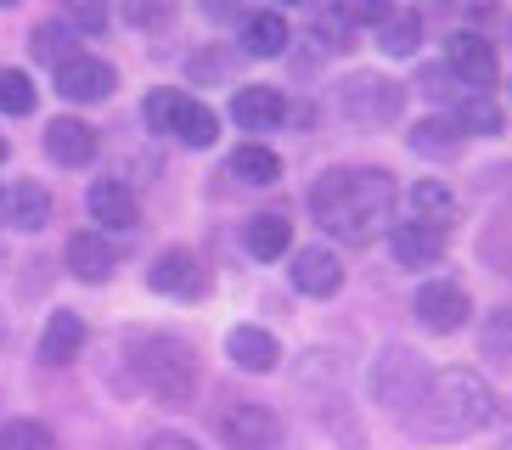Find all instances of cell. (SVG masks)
Segmentation results:
<instances>
[{
  "instance_id": "60d3db41",
  "label": "cell",
  "mask_w": 512,
  "mask_h": 450,
  "mask_svg": "<svg viewBox=\"0 0 512 450\" xmlns=\"http://www.w3.org/2000/svg\"><path fill=\"white\" fill-rule=\"evenodd\" d=\"M0 270H6V248H0Z\"/></svg>"
},
{
  "instance_id": "cb8c5ba5",
  "label": "cell",
  "mask_w": 512,
  "mask_h": 450,
  "mask_svg": "<svg viewBox=\"0 0 512 450\" xmlns=\"http://www.w3.org/2000/svg\"><path fill=\"white\" fill-rule=\"evenodd\" d=\"M377 45H383L389 57H411V51L422 45V17L406 12V6H394V12L377 23Z\"/></svg>"
},
{
  "instance_id": "8992f818",
  "label": "cell",
  "mask_w": 512,
  "mask_h": 450,
  "mask_svg": "<svg viewBox=\"0 0 512 450\" xmlns=\"http://www.w3.org/2000/svg\"><path fill=\"white\" fill-rule=\"evenodd\" d=\"M406 107V85H394L389 74H349L338 85V113L361 130H383V124L400 119Z\"/></svg>"
},
{
  "instance_id": "9a60e30c",
  "label": "cell",
  "mask_w": 512,
  "mask_h": 450,
  "mask_svg": "<svg viewBox=\"0 0 512 450\" xmlns=\"http://www.w3.org/2000/svg\"><path fill=\"white\" fill-rule=\"evenodd\" d=\"M231 119H237L248 135L276 130V124L287 119V96L276 85H242L237 96H231Z\"/></svg>"
},
{
  "instance_id": "484cf974",
  "label": "cell",
  "mask_w": 512,
  "mask_h": 450,
  "mask_svg": "<svg viewBox=\"0 0 512 450\" xmlns=\"http://www.w3.org/2000/svg\"><path fill=\"white\" fill-rule=\"evenodd\" d=\"M456 124H462V135H496L501 130V107L484 96V90H462L456 96Z\"/></svg>"
},
{
  "instance_id": "6da1fadb",
  "label": "cell",
  "mask_w": 512,
  "mask_h": 450,
  "mask_svg": "<svg viewBox=\"0 0 512 450\" xmlns=\"http://www.w3.org/2000/svg\"><path fill=\"white\" fill-rule=\"evenodd\" d=\"M310 214L321 231H332L349 248H366L372 237H383L394 220V175L372 164H344L310 186Z\"/></svg>"
},
{
  "instance_id": "2e32d148",
  "label": "cell",
  "mask_w": 512,
  "mask_h": 450,
  "mask_svg": "<svg viewBox=\"0 0 512 450\" xmlns=\"http://www.w3.org/2000/svg\"><path fill=\"white\" fill-rule=\"evenodd\" d=\"M46 152H51V164H62V169H79V164H91L96 158V130L85 119H51L46 124Z\"/></svg>"
},
{
  "instance_id": "44dd1931",
  "label": "cell",
  "mask_w": 512,
  "mask_h": 450,
  "mask_svg": "<svg viewBox=\"0 0 512 450\" xmlns=\"http://www.w3.org/2000/svg\"><path fill=\"white\" fill-rule=\"evenodd\" d=\"M406 203H411V220L434 225V231H451V225H456V197H451L445 180H417Z\"/></svg>"
},
{
  "instance_id": "52a82bcc",
  "label": "cell",
  "mask_w": 512,
  "mask_h": 450,
  "mask_svg": "<svg viewBox=\"0 0 512 450\" xmlns=\"http://www.w3.org/2000/svg\"><path fill=\"white\" fill-rule=\"evenodd\" d=\"M220 439L231 450H276L282 445V417L259 400H237L220 411Z\"/></svg>"
},
{
  "instance_id": "f6af8a7d",
  "label": "cell",
  "mask_w": 512,
  "mask_h": 450,
  "mask_svg": "<svg viewBox=\"0 0 512 450\" xmlns=\"http://www.w3.org/2000/svg\"><path fill=\"white\" fill-rule=\"evenodd\" d=\"M507 90H512V85H507Z\"/></svg>"
},
{
  "instance_id": "ac0fdd59",
  "label": "cell",
  "mask_w": 512,
  "mask_h": 450,
  "mask_svg": "<svg viewBox=\"0 0 512 450\" xmlns=\"http://www.w3.org/2000/svg\"><path fill=\"white\" fill-rule=\"evenodd\" d=\"M85 209H91L96 225H113V231H130V225L141 220L136 192H130L124 180H96L91 192H85Z\"/></svg>"
},
{
  "instance_id": "e575fe53",
  "label": "cell",
  "mask_w": 512,
  "mask_h": 450,
  "mask_svg": "<svg viewBox=\"0 0 512 450\" xmlns=\"http://www.w3.org/2000/svg\"><path fill=\"white\" fill-rule=\"evenodd\" d=\"M169 12H175V0H124V17L136 29H158V23H169Z\"/></svg>"
},
{
  "instance_id": "5b68a950",
  "label": "cell",
  "mask_w": 512,
  "mask_h": 450,
  "mask_svg": "<svg viewBox=\"0 0 512 450\" xmlns=\"http://www.w3.org/2000/svg\"><path fill=\"white\" fill-rule=\"evenodd\" d=\"M428 366H422L417 349L406 344H389L383 355L372 360V400L383 405V411H394V417H406L411 405H417V394L428 389Z\"/></svg>"
},
{
  "instance_id": "277c9868",
  "label": "cell",
  "mask_w": 512,
  "mask_h": 450,
  "mask_svg": "<svg viewBox=\"0 0 512 450\" xmlns=\"http://www.w3.org/2000/svg\"><path fill=\"white\" fill-rule=\"evenodd\" d=\"M141 119H147L158 135L186 141V147H214V141H220L214 107H203L197 96H186V90H152L147 102H141Z\"/></svg>"
},
{
  "instance_id": "d590c367",
  "label": "cell",
  "mask_w": 512,
  "mask_h": 450,
  "mask_svg": "<svg viewBox=\"0 0 512 450\" xmlns=\"http://www.w3.org/2000/svg\"><path fill=\"white\" fill-rule=\"evenodd\" d=\"M484 355H512V310H496L484 321Z\"/></svg>"
},
{
  "instance_id": "d6a6232c",
  "label": "cell",
  "mask_w": 512,
  "mask_h": 450,
  "mask_svg": "<svg viewBox=\"0 0 512 450\" xmlns=\"http://www.w3.org/2000/svg\"><path fill=\"white\" fill-rule=\"evenodd\" d=\"M107 17H113V6H107V0H68V23H74V29H85V34H102Z\"/></svg>"
},
{
  "instance_id": "4dcf8cb0",
  "label": "cell",
  "mask_w": 512,
  "mask_h": 450,
  "mask_svg": "<svg viewBox=\"0 0 512 450\" xmlns=\"http://www.w3.org/2000/svg\"><path fill=\"white\" fill-rule=\"evenodd\" d=\"M349 29H355V23H344V17L332 12V17H321L316 29H310V40H316L321 51H355V34Z\"/></svg>"
},
{
  "instance_id": "7a4b0ae2",
  "label": "cell",
  "mask_w": 512,
  "mask_h": 450,
  "mask_svg": "<svg viewBox=\"0 0 512 450\" xmlns=\"http://www.w3.org/2000/svg\"><path fill=\"white\" fill-rule=\"evenodd\" d=\"M496 417H501V394L479 372L445 366V372L428 377V389L417 394V405L400 422H406V434L422 439V445H456V439L484 434Z\"/></svg>"
},
{
  "instance_id": "f546056e",
  "label": "cell",
  "mask_w": 512,
  "mask_h": 450,
  "mask_svg": "<svg viewBox=\"0 0 512 450\" xmlns=\"http://www.w3.org/2000/svg\"><path fill=\"white\" fill-rule=\"evenodd\" d=\"M0 450H57V434L34 417H12L0 428Z\"/></svg>"
},
{
  "instance_id": "ee69618b",
  "label": "cell",
  "mask_w": 512,
  "mask_h": 450,
  "mask_svg": "<svg viewBox=\"0 0 512 450\" xmlns=\"http://www.w3.org/2000/svg\"><path fill=\"white\" fill-rule=\"evenodd\" d=\"M0 203H6V192H0Z\"/></svg>"
},
{
  "instance_id": "836d02e7",
  "label": "cell",
  "mask_w": 512,
  "mask_h": 450,
  "mask_svg": "<svg viewBox=\"0 0 512 450\" xmlns=\"http://www.w3.org/2000/svg\"><path fill=\"white\" fill-rule=\"evenodd\" d=\"M332 12L344 23H383L394 12V0H332Z\"/></svg>"
},
{
  "instance_id": "74e56055",
  "label": "cell",
  "mask_w": 512,
  "mask_h": 450,
  "mask_svg": "<svg viewBox=\"0 0 512 450\" xmlns=\"http://www.w3.org/2000/svg\"><path fill=\"white\" fill-rule=\"evenodd\" d=\"M197 6H203L209 17H226V12H231V0H197Z\"/></svg>"
},
{
  "instance_id": "d4e9b609",
  "label": "cell",
  "mask_w": 512,
  "mask_h": 450,
  "mask_svg": "<svg viewBox=\"0 0 512 450\" xmlns=\"http://www.w3.org/2000/svg\"><path fill=\"white\" fill-rule=\"evenodd\" d=\"M231 175L248 180V186H276L282 180V158H276L271 147H259V141H248V147L231 152Z\"/></svg>"
},
{
  "instance_id": "ab89813d",
  "label": "cell",
  "mask_w": 512,
  "mask_h": 450,
  "mask_svg": "<svg viewBox=\"0 0 512 450\" xmlns=\"http://www.w3.org/2000/svg\"><path fill=\"white\" fill-rule=\"evenodd\" d=\"M282 6H304V0H282Z\"/></svg>"
},
{
  "instance_id": "83f0119b",
  "label": "cell",
  "mask_w": 512,
  "mask_h": 450,
  "mask_svg": "<svg viewBox=\"0 0 512 450\" xmlns=\"http://www.w3.org/2000/svg\"><path fill=\"white\" fill-rule=\"evenodd\" d=\"M29 45H34V57H40V62H51V68H57V62H68V57H74V51H68V45H74V34H68V17L34 23Z\"/></svg>"
},
{
  "instance_id": "4fadbf2b",
  "label": "cell",
  "mask_w": 512,
  "mask_h": 450,
  "mask_svg": "<svg viewBox=\"0 0 512 450\" xmlns=\"http://www.w3.org/2000/svg\"><path fill=\"white\" fill-rule=\"evenodd\" d=\"M389 254L406 270H428L445 259V231H434V225H422V220L389 225Z\"/></svg>"
},
{
  "instance_id": "4316f807",
  "label": "cell",
  "mask_w": 512,
  "mask_h": 450,
  "mask_svg": "<svg viewBox=\"0 0 512 450\" xmlns=\"http://www.w3.org/2000/svg\"><path fill=\"white\" fill-rule=\"evenodd\" d=\"M12 220L23 225V231H40V225L51 220V197L40 180H17V192H12Z\"/></svg>"
},
{
  "instance_id": "9c48e42d",
  "label": "cell",
  "mask_w": 512,
  "mask_h": 450,
  "mask_svg": "<svg viewBox=\"0 0 512 450\" xmlns=\"http://www.w3.org/2000/svg\"><path fill=\"white\" fill-rule=\"evenodd\" d=\"M57 90L68 96V102H102V96L119 90V74H113V62L74 51L68 62H57Z\"/></svg>"
},
{
  "instance_id": "f1b7e54d",
  "label": "cell",
  "mask_w": 512,
  "mask_h": 450,
  "mask_svg": "<svg viewBox=\"0 0 512 450\" xmlns=\"http://www.w3.org/2000/svg\"><path fill=\"white\" fill-rule=\"evenodd\" d=\"M34 102H40V90H34V79L23 74V68H0V113H12V119H23V113H34Z\"/></svg>"
},
{
  "instance_id": "603a6c76",
  "label": "cell",
  "mask_w": 512,
  "mask_h": 450,
  "mask_svg": "<svg viewBox=\"0 0 512 450\" xmlns=\"http://www.w3.org/2000/svg\"><path fill=\"white\" fill-rule=\"evenodd\" d=\"M242 51H248V57H282V51H287V23H282V12L242 17Z\"/></svg>"
},
{
  "instance_id": "b9f144b4",
  "label": "cell",
  "mask_w": 512,
  "mask_h": 450,
  "mask_svg": "<svg viewBox=\"0 0 512 450\" xmlns=\"http://www.w3.org/2000/svg\"><path fill=\"white\" fill-rule=\"evenodd\" d=\"M0 6H17V0H0Z\"/></svg>"
},
{
  "instance_id": "7c38bea8",
  "label": "cell",
  "mask_w": 512,
  "mask_h": 450,
  "mask_svg": "<svg viewBox=\"0 0 512 450\" xmlns=\"http://www.w3.org/2000/svg\"><path fill=\"white\" fill-rule=\"evenodd\" d=\"M287 276H293V287H299L304 299H332L344 287V265H338L332 248H299Z\"/></svg>"
},
{
  "instance_id": "e0dca14e",
  "label": "cell",
  "mask_w": 512,
  "mask_h": 450,
  "mask_svg": "<svg viewBox=\"0 0 512 450\" xmlns=\"http://www.w3.org/2000/svg\"><path fill=\"white\" fill-rule=\"evenodd\" d=\"M62 259H68V270H74L79 282H107V276H113V242L102 237V231H74V237H68V248H62Z\"/></svg>"
},
{
  "instance_id": "1f68e13d",
  "label": "cell",
  "mask_w": 512,
  "mask_h": 450,
  "mask_svg": "<svg viewBox=\"0 0 512 450\" xmlns=\"http://www.w3.org/2000/svg\"><path fill=\"white\" fill-rule=\"evenodd\" d=\"M417 90H422V96H434V102H456L467 85L451 74V68H422V74H417Z\"/></svg>"
},
{
  "instance_id": "7402d4cb",
  "label": "cell",
  "mask_w": 512,
  "mask_h": 450,
  "mask_svg": "<svg viewBox=\"0 0 512 450\" xmlns=\"http://www.w3.org/2000/svg\"><path fill=\"white\" fill-rule=\"evenodd\" d=\"M242 242H248V254L254 259H282L293 248V225L282 214H254V220L242 225Z\"/></svg>"
},
{
  "instance_id": "f35d334b",
  "label": "cell",
  "mask_w": 512,
  "mask_h": 450,
  "mask_svg": "<svg viewBox=\"0 0 512 450\" xmlns=\"http://www.w3.org/2000/svg\"><path fill=\"white\" fill-rule=\"evenodd\" d=\"M0 164H6V135H0Z\"/></svg>"
},
{
  "instance_id": "8d00e7d4",
  "label": "cell",
  "mask_w": 512,
  "mask_h": 450,
  "mask_svg": "<svg viewBox=\"0 0 512 450\" xmlns=\"http://www.w3.org/2000/svg\"><path fill=\"white\" fill-rule=\"evenodd\" d=\"M147 450H203V445H197V439H186V434H152Z\"/></svg>"
},
{
  "instance_id": "7bdbcfd3",
  "label": "cell",
  "mask_w": 512,
  "mask_h": 450,
  "mask_svg": "<svg viewBox=\"0 0 512 450\" xmlns=\"http://www.w3.org/2000/svg\"><path fill=\"white\" fill-rule=\"evenodd\" d=\"M501 450H512V439H507V445H501Z\"/></svg>"
},
{
  "instance_id": "30bf717a",
  "label": "cell",
  "mask_w": 512,
  "mask_h": 450,
  "mask_svg": "<svg viewBox=\"0 0 512 450\" xmlns=\"http://www.w3.org/2000/svg\"><path fill=\"white\" fill-rule=\"evenodd\" d=\"M445 68H451L467 90H484V96H490V85L501 79L496 45L484 40V34H451V57H445Z\"/></svg>"
},
{
  "instance_id": "ffe728a7",
  "label": "cell",
  "mask_w": 512,
  "mask_h": 450,
  "mask_svg": "<svg viewBox=\"0 0 512 450\" xmlns=\"http://www.w3.org/2000/svg\"><path fill=\"white\" fill-rule=\"evenodd\" d=\"M79 349H85V315L57 310L46 321V332H40V360H46V366H68Z\"/></svg>"
},
{
  "instance_id": "8fae6325",
  "label": "cell",
  "mask_w": 512,
  "mask_h": 450,
  "mask_svg": "<svg viewBox=\"0 0 512 450\" xmlns=\"http://www.w3.org/2000/svg\"><path fill=\"white\" fill-rule=\"evenodd\" d=\"M147 287L152 293H175V299H197L209 282H203V265L192 259V248H164L147 270Z\"/></svg>"
},
{
  "instance_id": "3957f363",
  "label": "cell",
  "mask_w": 512,
  "mask_h": 450,
  "mask_svg": "<svg viewBox=\"0 0 512 450\" xmlns=\"http://www.w3.org/2000/svg\"><path fill=\"white\" fill-rule=\"evenodd\" d=\"M130 372L147 394L186 405L197 394V349L169 332H141V338H130Z\"/></svg>"
},
{
  "instance_id": "ba28073f",
  "label": "cell",
  "mask_w": 512,
  "mask_h": 450,
  "mask_svg": "<svg viewBox=\"0 0 512 450\" xmlns=\"http://www.w3.org/2000/svg\"><path fill=\"white\" fill-rule=\"evenodd\" d=\"M411 310H417V321L428 332H439V338H451V332H462L467 321H473V299H467V287L462 282H445V276H439V282H422Z\"/></svg>"
},
{
  "instance_id": "d6986e66",
  "label": "cell",
  "mask_w": 512,
  "mask_h": 450,
  "mask_svg": "<svg viewBox=\"0 0 512 450\" xmlns=\"http://www.w3.org/2000/svg\"><path fill=\"white\" fill-rule=\"evenodd\" d=\"M406 141H411L417 158H434V164H451V158H462V147H467V135H462L456 119H422Z\"/></svg>"
},
{
  "instance_id": "5bb4252c",
  "label": "cell",
  "mask_w": 512,
  "mask_h": 450,
  "mask_svg": "<svg viewBox=\"0 0 512 450\" xmlns=\"http://www.w3.org/2000/svg\"><path fill=\"white\" fill-rule=\"evenodd\" d=\"M226 360L237 366V372L265 377V372H276V366H282V344H276L265 327H231L226 332Z\"/></svg>"
}]
</instances>
